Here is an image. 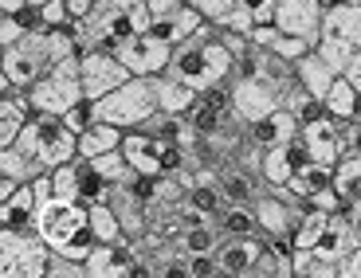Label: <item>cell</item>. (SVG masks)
Listing matches in <instances>:
<instances>
[{"instance_id": "cell-36", "label": "cell", "mask_w": 361, "mask_h": 278, "mask_svg": "<svg viewBox=\"0 0 361 278\" xmlns=\"http://www.w3.org/2000/svg\"><path fill=\"white\" fill-rule=\"evenodd\" d=\"M39 16H44V27H67L75 20V12L67 0H44L39 4Z\"/></svg>"}, {"instance_id": "cell-45", "label": "cell", "mask_w": 361, "mask_h": 278, "mask_svg": "<svg viewBox=\"0 0 361 278\" xmlns=\"http://www.w3.org/2000/svg\"><path fill=\"white\" fill-rule=\"evenodd\" d=\"M322 4H326V8H330V4H338V0H322Z\"/></svg>"}, {"instance_id": "cell-33", "label": "cell", "mask_w": 361, "mask_h": 278, "mask_svg": "<svg viewBox=\"0 0 361 278\" xmlns=\"http://www.w3.org/2000/svg\"><path fill=\"white\" fill-rule=\"evenodd\" d=\"M185 118H189V126L197 129L200 137H216V134H220V126H224V118H232V114H224V110H216V106H208V102L200 99Z\"/></svg>"}, {"instance_id": "cell-2", "label": "cell", "mask_w": 361, "mask_h": 278, "mask_svg": "<svg viewBox=\"0 0 361 278\" xmlns=\"http://www.w3.org/2000/svg\"><path fill=\"white\" fill-rule=\"evenodd\" d=\"M36 232L47 239V247L59 255H71V259H82L94 251V227H90V204H79V200H63V196H51L39 204V220H36Z\"/></svg>"}, {"instance_id": "cell-8", "label": "cell", "mask_w": 361, "mask_h": 278, "mask_svg": "<svg viewBox=\"0 0 361 278\" xmlns=\"http://www.w3.org/2000/svg\"><path fill=\"white\" fill-rule=\"evenodd\" d=\"M118 59L130 67L134 75H145V79H154V75L169 71V59H173V44L161 39L154 27H145V32H134L126 44H118Z\"/></svg>"}, {"instance_id": "cell-4", "label": "cell", "mask_w": 361, "mask_h": 278, "mask_svg": "<svg viewBox=\"0 0 361 278\" xmlns=\"http://www.w3.org/2000/svg\"><path fill=\"white\" fill-rule=\"evenodd\" d=\"M79 99H87V90H82V71H79V55L59 59L51 71L39 75V79L27 87V102H32L36 114H59L63 118Z\"/></svg>"}, {"instance_id": "cell-38", "label": "cell", "mask_w": 361, "mask_h": 278, "mask_svg": "<svg viewBox=\"0 0 361 278\" xmlns=\"http://www.w3.org/2000/svg\"><path fill=\"white\" fill-rule=\"evenodd\" d=\"M180 4H189V0H145V12H149V24H157V20L173 16V12L180 8Z\"/></svg>"}, {"instance_id": "cell-30", "label": "cell", "mask_w": 361, "mask_h": 278, "mask_svg": "<svg viewBox=\"0 0 361 278\" xmlns=\"http://www.w3.org/2000/svg\"><path fill=\"white\" fill-rule=\"evenodd\" d=\"M0 172L4 177H16V180H36L39 172H47L36 157H27L20 145H0Z\"/></svg>"}, {"instance_id": "cell-43", "label": "cell", "mask_w": 361, "mask_h": 278, "mask_svg": "<svg viewBox=\"0 0 361 278\" xmlns=\"http://www.w3.org/2000/svg\"><path fill=\"white\" fill-rule=\"evenodd\" d=\"M137 4H142V0H99L94 8L99 12H126V8H137Z\"/></svg>"}, {"instance_id": "cell-44", "label": "cell", "mask_w": 361, "mask_h": 278, "mask_svg": "<svg viewBox=\"0 0 361 278\" xmlns=\"http://www.w3.org/2000/svg\"><path fill=\"white\" fill-rule=\"evenodd\" d=\"M67 4H71L75 20H87L90 12H94V4H99V0H67Z\"/></svg>"}, {"instance_id": "cell-34", "label": "cell", "mask_w": 361, "mask_h": 278, "mask_svg": "<svg viewBox=\"0 0 361 278\" xmlns=\"http://www.w3.org/2000/svg\"><path fill=\"white\" fill-rule=\"evenodd\" d=\"M47 278H90V274H87V263L82 259L51 251V259H47Z\"/></svg>"}, {"instance_id": "cell-9", "label": "cell", "mask_w": 361, "mask_h": 278, "mask_svg": "<svg viewBox=\"0 0 361 278\" xmlns=\"http://www.w3.org/2000/svg\"><path fill=\"white\" fill-rule=\"evenodd\" d=\"M283 106V94L275 87H267L255 75H235L232 79V118L240 126H252L259 118L275 114Z\"/></svg>"}, {"instance_id": "cell-22", "label": "cell", "mask_w": 361, "mask_h": 278, "mask_svg": "<svg viewBox=\"0 0 361 278\" xmlns=\"http://www.w3.org/2000/svg\"><path fill=\"white\" fill-rule=\"evenodd\" d=\"M252 44L255 47H267V51H275V55H283V59H290V63H298L307 51H314V44H307V39L283 32L279 24H255L252 27Z\"/></svg>"}, {"instance_id": "cell-39", "label": "cell", "mask_w": 361, "mask_h": 278, "mask_svg": "<svg viewBox=\"0 0 361 278\" xmlns=\"http://www.w3.org/2000/svg\"><path fill=\"white\" fill-rule=\"evenodd\" d=\"M252 16H255V24H275L279 0H252Z\"/></svg>"}, {"instance_id": "cell-40", "label": "cell", "mask_w": 361, "mask_h": 278, "mask_svg": "<svg viewBox=\"0 0 361 278\" xmlns=\"http://www.w3.org/2000/svg\"><path fill=\"white\" fill-rule=\"evenodd\" d=\"M342 278H361V243L353 247L350 255H345V263H342Z\"/></svg>"}, {"instance_id": "cell-6", "label": "cell", "mask_w": 361, "mask_h": 278, "mask_svg": "<svg viewBox=\"0 0 361 278\" xmlns=\"http://www.w3.org/2000/svg\"><path fill=\"white\" fill-rule=\"evenodd\" d=\"M361 47V4H345V0H338V4H330L322 16V36H318V51L330 59V67H334L338 75L345 71V63H350V55Z\"/></svg>"}, {"instance_id": "cell-19", "label": "cell", "mask_w": 361, "mask_h": 278, "mask_svg": "<svg viewBox=\"0 0 361 278\" xmlns=\"http://www.w3.org/2000/svg\"><path fill=\"white\" fill-rule=\"evenodd\" d=\"M39 220V196L32 189V180H24L16 189V196L0 200V227H12V232H36Z\"/></svg>"}, {"instance_id": "cell-7", "label": "cell", "mask_w": 361, "mask_h": 278, "mask_svg": "<svg viewBox=\"0 0 361 278\" xmlns=\"http://www.w3.org/2000/svg\"><path fill=\"white\" fill-rule=\"evenodd\" d=\"M51 247L39 232L0 227V278H44Z\"/></svg>"}, {"instance_id": "cell-10", "label": "cell", "mask_w": 361, "mask_h": 278, "mask_svg": "<svg viewBox=\"0 0 361 278\" xmlns=\"http://www.w3.org/2000/svg\"><path fill=\"white\" fill-rule=\"evenodd\" d=\"M79 71H82V90L87 99H106L110 90H118L130 79V67L118 59V51H102V47H90V51L79 55Z\"/></svg>"}, {"instance_id": "cell-24", "label": "cell", "mask_w": 361, "mask_h": 278, "mask_svg": "<svg viewBox=\"0 0 361 278\" xmlns=\"http://www.w3.org/2000/svg\"><path fill=\"white\" fill-rule=\"evenodd\" d=\"M200 24H204V16H200L197 4H180V8L173 12V16L157 20V24H149V27H154V32H157L161 39H169V44L177 47V44H185L189 36H197Z\"/></svg>"}, {"instance_id": "cell-18", "label": "cell", "mask_w": 361, "mask_h": 278, "mask_svg": "<svg viewBox=\"0 0 361 278\" xmlns=\"http://www.w3.org/2000/svg\"><path fill=\"white\" fill-rule=\"evenodd\" d=\"M298 129H302V122L295 118V110L279 106L275 114H267V118H259V122H252V126H247V141L259 145V149H271V145L290 141Z\"/></svg>"}, {"instance_id": "cell-46", "label": "cell", "mask_w": 361, "mask_h": 278, "mask_svg": "<svg viewBox=\"0 0 361 278\" xmlns=\"http://www.w3.org/2000/svg\"><path fill=\"white\" fill-rule=\"evenodd\" d=\"M345 4H361V0H345Z\"/></svg>"}, {"instance_id": "cell-14", "label": "cell", "mask_w": 361, "mask_h": 278, "mask_svg": "<svg viewBox=\"0 0 361 278\" xmlns=\"http://www.w3.org/2000/svg\"><path fill=\"white\" fill-rule=\"evenodd\" d=\"M357 243H361V232H357V224H353V215L342 208V212H330V220H326L322 235H318V243H314V251L322 255V259L342 267L345 255H350Z\"/></svg>"}, {"instance_id": "cell-1", "label": "cell", "mask_w": 361, "mask_h": 278, "mask_svg": "<svg viewBox=\"0 0 361 278\" xmlns=\"http://www.w3.org/2000/svg\"><path fill=\"white\" fill-rule=\"evenodd\" d=\"M216 32L220 27L204 20L197 36H189L185 44L173 47V59H169V75H177L180 82H189L200 94H204L208 87L228 82L235 75V55L220 44Z\"/></svg>"}, {"instance_id": "cell-26", "label": "cell", "mask_w": 361, "mask_h": 278, "mask_svg": "<svg viewBox=\"0 0 361 278\" xmlns=\"http://www.w3.org/2000/svg\"><path fill=\"white\" fill-rule=\"evenodd\" d=\"M334 189L342 196V208L353 212L361 204V153H345L334 165Z\"/></svg>"}, {"instance_id": "cell-31", "label": "cell", "mask_w": 361, "mask_h": 278, "mask_svg": "<svg viewBox=\"0 0 361 278\" xmlns=\"http://www.w3.org/2000/svg\"><path fill=\"white\" fill-rule=\"evenodd\" d=\"M220 227H224V235H255L259 232L255 204H228L220 212Z\"/></svg>"}, {"instance_id": "cell-29", "label": "cell", "mask_w": 361, "mask_h": 278, "mask_svg": "<svg viewBox=\"0 0 361 278\" xmlns=\"http://www.w3.org/2000/svg\"><path fill=\"white\" fill-rule=\"evenodd\" d=\"M220 189H224L228 204H255V196L263 192V184L244 169H228V172H220Z\"/></svg>"}, {"instance_id": "cell-13", "label": "cell", "mask_w": 361, "mask_h": 278, "mask_svg": "<svg viewBox=\"0 0 361 278\" xmlns=\"http://www.w3.org/2000/svg\"><path fill=\"white\" fill-rule=\"evenodd\" d=\"M259 255H263V232H255V235H224V239H220V247H216L220 270H224V274H232V278L255 274Z\"/></svg>"}, {"instance_id": "cell-35", "label": "cell", "mask_w": 361, "mask_h": 278, "mask_svg": "<svg viewBox=\"0 0 361 278\" xmlns=\"http://www.w3.org/2000/svg\"><path fill=\"white\" fill-rule=\"evenodd\" d=\"M63 122L75 129V134H82V129H90L94 122H99V114H94V99H79V102H75V106L63 114Z\"/></svg>"}, {"instance_id": "cell-27", "label": "cell", "mask_w": 361, "mask_h": 278, "mask_svg": "<svg viewBox=\"0 0 361 278\" xmlns=\"http://www.w3.org/2000/svg\"><path fill=\"white\" fill-rule=\"evenodd\" d=\"M122 137H126V129L99 118L90 129H82V134H79V153H82V157H99V153L122 149Z\"/></svg>"}, {"instance_id": "cell-11", "label": "cell", "mask_w": 361, "mask_h": 278, "mask_svg": "<svg viewBox=\"0 0 361 278\" xmlns=\"http://www.w3.org/2000/svg\"><path fill=\"white\" fill-rule=\"evenodd\" d=\"M142 259L134 239H114V243H94L87 255V274L90 278H130Z\"/></svg>"}, {"instance_id": "cell-23", "label": "cell", "mask_w": 361, "mask_h": 278, "mask_svg": "<svg viewBox=\"0 0 361 278\" xmlns=\"http://www.w3.org/2000/svg\"><path fill=\"white\" fill-rule=\"evenodd\" d=\"M295 71H298V82L310 90V94H318V99H326V90L334 87V79H338V71L330 67V59H326L322 51H307L302 59L295 63Z\"/></svg>"}, {"instance_id": "cell-47", "label": "cell", "mask_w": 361, "mask_h": 278, "mask_svg": "<svg viewBox=\"0 0 361 278\" xmlns=\"http://www.w3.org/2000/svg\"><path fill=\"white\" fill-rule=\"evenodd\" d=\"M32 4H44V0H32Z\"/></svg>"}, {"instance_id": "cell-32", "label": "cell", "mask_w": 361, "mask_h": 278, "mask_svg": "<svg viewBox=\"0 0 361 278\" xmlns=\"http://www.w3.org/2000/svg\"><path fill=\"white\" fill-rule=\"evenodd\" d=\"M326 220H330V212H322V208L302 212L298 224H295V232H290V243H295V247H314L318 235H322V227H326Z\"/></svg>"}, {"instance_id": "cell-12", "label": "cell", "mask_w": 361, "mask_h": 278, "mask_svg": "<svg viewBox=\"0 0 361 278\" xmlns=\"http://www.w3.org/2000/svg\"><path fill=\"white\" fill-rule=\"evenodd\" d=\"M322 16H326V4L322 0H279V16L275 24L290 36L307 39V44L318 47V36H322Z\"/></svg>"}, {"instance_id": "cell-16", "label": "cell", "mask_w": 361, "mask_h": 278, "mask_svg": "<svg viewBox=\"0 0 361 278\" xmlns=\"http://www.w3.org/2000/svg\"><path fill=\"white\" fill-rule=\"evenodd\" d=\"M302 137H307V145H310V157L314 161H322V165H338L345 157V126L338 122V118H318V122H307L302 126Z\"/></svg>"}, {"instance_id": "cell-25", "label": "cell", "mask_w": 361, "mask_h": 278, "mask_svg": "<svg viewBox=\"0 0 361 278\" xmlns=\"http://www.w3.org/2000/svg\"><path fill=\"white\" fill-rule=\"evenodd\" d=\"M326 110H330V118H338V122H361V90L353 87L345 75H338L334 87L326 90Z\"/></svg>"}, {"instance_id": "cell-42", "label": "cell", "mask_w": 361, "mask_h": 278, "mask_svg": "<svg viewBox=\"0 0 361 278\" xmlns=\"http://www.w3.org/2000/svg\"><path fill=\"white\" fill-rule=\"evenodd\" d=\"M342 126H345V122H342ZM345 149L361 153V122H350V126H345Z\"/></svg>"}, {"instance_id": "cell-17", "label": "cell", "mask_w": 361, "mask_h": 278, "mask_svg": "<svg viewBox=\"0 0 361 278\" xmlns=\"http://www.w3.org/2000/svg\"><path fill=\"white\" fill-rule=\"evenodd\" d=\"M255 220H259L263 235H287L290 239V232H295V224H298V212L275 189H263L259 196H255Z\"/></svg>"}, {"instance_id": "cell-15", "label": "cell", "mask_w": 361, "mask_h": 278, "mask_svg": "<svg viewBox=\"0 0 361 278\" xmlns=\"http://www.w3.org/2000/svg\"><path fill=\"white\" fill-rule=\"evenodd\" d=\"M169 145L173 141H161V137L145 134V129H126V137H122L126 161L137 172H145V177H165V153H169Z\"/></svg>"}, {"instance_id": "cell-20", "label": "cell", "mask_w": 361, "mask_h": 278, "mask_svg": "<svg viewBox=\"0 0 361 278\" xmlns=\"http://www.w3.org/2000/svg\"><path fill=\"white\" fill-rule=\"evenodd\" d=\"M189 4H197L208 24L235 27V32H247V36H252V27H255L252 0H189Z\"/></svg>"}, {"instance_id": "cell-21", "label": "cell", "mask_w": 361, "mask_h": 278, "mask_svg": "<svg viewBox=\"0 0 361 278\" xmlns=\"http://www.w3.org/2000/svg\"><path fill=\"white\" fill-rule=\"evenodd\" d=\"M154 90H157V110L177 114V118H185L200 102V90H192L189 82H180L177 75H169V71L154 75Z\"/></svg>"}, {"instance_id": "cell-5", "label": "cell", "mask_w": 361, "mask_h": 278, "mask_svg": "<svg viewBox=\"0 0 361 278\" xmlns=\"http://www.w3.org/2000/svg\"><path fill=\"white\" fill-rule=\"evenodd\" d=\"M94 114L102 122H114L122 129H137L145 118L157 114V90H154V79L145 75H130L118 90H110L106 99L94 102Z\"/></svg>"}, {"instance_id": "cell-37", "label": "cell", "mask_w": 361, "mask_h": 278, "mask_svg": "<svg viewBox=\"0 0 361 278\" xmlns=\"http://www.w3.org/2000/svg\"><path fill=\"white\" fill-rule=\"evenodd\" d=\"M212 274H224V270H220V259H216V251H200V255H189V278H212Z\"/></svg>"}, {"instance_id": "cell-41", "label": "cell", "mask_w": 361, "mask_h": 278, "mask_svg": "<svg viewBox=\"0 0 361 278\" xmlns=\"http://www.w3.org/2000/svg\"><path fill=\"white\" fill-rule=\"evenodd\" d=\"M342 75H345V79H350L353 87L361 90V47H357V51L350 55V63H345V71H342Z\"/></svg>"}, {"instance_id": "cell-3", "label": "cell", "mask_w": 361, "mask_h": 278, "mask_svg": "<svg viewBox=\"0 0 361 278\" xmlns=\"http://www.w3.org/2000/svg\"><path fill=\"white\" fill-rule=\"evenodd\" d=\"M16 145L27 157H36L44 169H59L71 157H79V134L59 114H32L24 134L16 137Z\"/></svg>"}, {"instance_id": "cell-28", "label": "cell", "mask_w": 361, "mask_h": 278, "mask_svg": "<svg viewBox=\"0 0 361 278\" xmlns=\"http://www.w3.org/2000/svg\"><path fill=\"white\" fill-rule=\"evenodd\" d=\"M290 189H295V192H302L307 200H314L318 192L334 189V165H322V161L302 165V169L295 172V180H290Z\"/></svg>"}]
</instances>
